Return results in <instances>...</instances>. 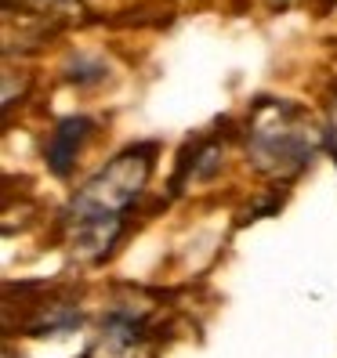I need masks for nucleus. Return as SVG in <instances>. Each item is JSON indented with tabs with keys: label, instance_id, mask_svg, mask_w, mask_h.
Listing matches in <instances>:
<instances>
[{
	"label": "nucleus",
	"instance_id": "1",
	"mask_svg": "<svg viewBox=\"0 0 337 358\" xmlns=\"http://www.w3.org/2000/svg\"><path fill=\"white\" fill-rule=\"evenodd\" d=\"M301 109L294 101H272L258 98L254 105V123L247 131V152L258 171L265 174H298L301 166L312 163L315 138L301 123Z\"/></svg>",
	"mask_w": 337,
	"mask_h": 358
},
{
	"label": "nucleus",
	"instance_id": "2",
	"mask_svg": "<svg viewBox=\"0 0 337 358\" xmlns=\"http://www.w3.org/2000/svg\"><path fill=\"white\" fill-rule=\"evenodd\" d=\"M156 166V141H142V145H131L123 149L109 166L102 171L80 188L69 203V224L76 221H109V217H123L142 188L149 185V174Z\"/></svg>",
	"mask_w": 337,
	"mask_h": 358
},
{
	"label": "nucleus",
	"instance_id": "3",
	"mask_svg": "<svg viewBox=\"0 0 337 358\" xmlns=\"http://www.w3.org/2000/svg\"><path fill=\"white\" fill-rule=\"evenodd\" d=\"M95 134V120L91 116H69L48 134L44 141V163L55 178H69V171L76 166V156L83 152L88 138Z\"/></svg>",
	"mask_w": 337,
	"mask_h": 358
},
{
	"label": "nucleus",
	"instance_id": "4",
	"mask_svg": "<svg viewBox=\"0 0 337 358\" xmlns=\"http://www.w3.org/2000/svg\"><path fill=\"white\" fill-rule=\"evenodd\" d=\"M105 76H109V66L91 55H76L66 66V80L76 83V87H98V83H105Z\"/></svg>",
	"mask_w": 337,
	"mask_h": 358
},
{
	"label": "nucleus",
	"instance_id": "5",
	"mask_svg": "<svg viewBox=\"0 0 337 358\" xmlns=\"http://www.w3.org/2000/svg\"><path fill=\"white\" fill-rule=\"evenodd\" d=\"M280 4H287V0H280Z\"/></svg>",
	"mask_w": 337,
	"mask_h": 358
}]
</instances>
